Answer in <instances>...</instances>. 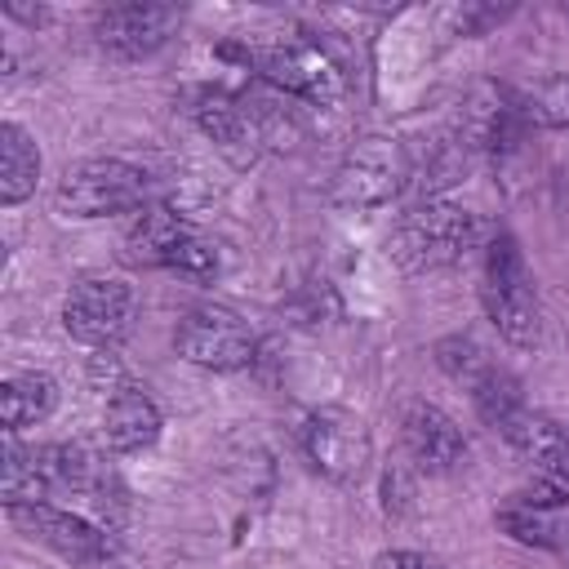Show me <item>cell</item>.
<instances>
[{
    "label": "cell",
    "instance_id": "14",
    "mask_svg": "<svg viewBox=\"0 0 569 569\" xmlns=\"http://www.w3.org/2000/svg\"><path fill=\"white\" fill-rule=\"evenodd\" d=\"M502 440L533 467V476H547V480L569 485V427L551 422L547 413L525 409L516 422L502 427Z\"/></svg>",
    "mask_w": 569,
    "mask_h": 569
},
{
    "label": "cell",
    "instance_id": "8",
    "mask_svg": "<svg viewBox=\"0 0 569 569\" xmlns=\"http://www.w3.org/2000/svg\"><path fill=\"white\" fill-rule=\"evenodd\" d=\"M302 453L307 462L333 480V485H347V480H360L365 462H369V427L351 413V409H338V405H325V409H311L302 418Z\"/></svg>",
    "mask_w": 569,
    "mask_h": 569
},
{
    "label": "cell",
    "instance_id": "2",
    "mask_svg": "<svg viewBox=\"0 0 569 569\" xmlns=\"http://www.w3.org/2000/svg\"><path fill=\"white\" fill-rule=\"evenodd\" d=\"M480 302L493 329L511 347H538L542 338V311L533 293V276L525 267V253L511 236H493L485 249V271H480Z\"/></svg>",
    "mask_w": 569,
    "mask_h": 569
},
{
    "label": "cell",
    "instance_id": "20",
    "mask_svg": "<svg viewBox=\"0 0 569 569\" xmlns=\"http://www.w3.org/2000/svg\"><path fill=\"white\" fill-rule=\"evenodd\" d=\"M471 405H476V413L493 427V431H502L507 422H516L529 405H525V396H520V382L507 373V369H498V365H489L476 382H471Z\"/></svg>",
    "mask_w": 569,
    "mask_h": 569
},
{
    "label": "cell",
    "instance_id": "19",
    "mask_svg": "<svg viewBox=\"0 0 569 569\" xmlns=\"http://www.w3.org/2000/svg\"><path fill=\"white\" fill-rule=\"evenodd\" d=\"M36 462H40V476L49 480V489H102V462L76 445V440H62V445H44L36 449Z\"/></svg>",
    "mask_w": 569,
    "mask_h": 569
},
{
    "label": "cell",
    "instance_id": "18",
    "mask_svg": "<svg viewBox=\"0 0 569 569\" xmlns=\"http://www.w3.org/2000/svg\"><path fill=\"white\" fill-rule=\"evenodd\" d=\"M40 178V151L22 124H0V200L22 204L36 191Z\"/></svg>",
    "mask_w": 569,
    "mask_h": 569
},
{
    "label": "cell",
    "instance_id": "23",
    "mask_svg": "<svg viewBox=\"0 0 569 569\" xmlns=\"http://www.w3.org/2000/svg\"><path fill=\"white\" fill-rule=\"evenodd\" d=\"M436 360H440V369L449 373V378H458V382H476L493 360H489V351L476 342V338H467V333H453V338H440L436 342Z\"/></svg>",
    "mask_w": 569,
    "mask_h": 569
},
{
    "label": "cell",
    "instance_id": "15",
    "mask_svg": "<svg viewBox=\"0 0 569 569\" xmlns=\"http://www.w3.org/2000/svg\"><path fill=\"white\" fill-rule=\"evenodd\" d=\"M191 236H196V227L178 209L142 204V213L133 218V227L124 236V249H129V262H138V267H169Z\"/></svg>",
    "mask_w": 569,
    "mask_h": 569
},
{
    "label": "cell",
    "instance_id": "24",
    "mask_svg": "<svg viewBox=\"0 0 569 569\" xmlns=\"http://www.w3.org/2000/svg\"><path fill=\"white\" fill-rule=\"evenodd\" d=\"M169 271H178V276H187V280H213L218 271H222V253H218V244L213 240H204L200 231L178 249V258L169 262Z\"/></svg>",
    "mask_w": 569,
    "mask_h": 569
},
{
    "label": "cell",
    "instance_id": "4",
    "mask_svg": "<svg viewBox=\"0 0 569 569\" xmlns=\"http://www.w3.org/2000/svg\"><path fill=\"white\" fill-rule=\"evenodd\" d=\"M405 182H409V151H405V142L387 138V133H369V138H360L342 156V164H338V173L329 182V200L338 209H378Z\"/></svg>",
    "mask_w": 569,
    "mask_h": 569
},
{
    "label": "cell",
    "instance_id": "7",
    "mask_svg": "<svg viewBox=\"0 0 569 569\" xmlns=\"http://www.w3.org/2000/svg\"><path fill=\"white\" fill-rule=\"evenodd\" d=\"M133 320V289L120 276H80L62 302V329L84 347H116Z\"/></svg>",
    "mask_w": 569,
    "mask_h": 569
},
{
    "label": "cell",
    "instance_id": "5",
    "mask_svg": "<svg viewBox=\"0 0 569 569\" xmlns=\"http://www.w3.org/2000/svg\"><path fill=\"white\" fill-rule=\"evenodd\" d=\"M262 80L307 107H338L347 98V71L342 62L311 44V40H280V44H267L253 53Z\"/></svg>",
    "mask_w": 569,
    "mask_h": 569
},
{
    "label": "cell",
    "instance_id": "21",
    "mask_svg": "<svg viewBox=\"0 0 569 569\" xmlns=\"http://www.w3.org/2000/svg\"><path fill=\"white\" fill-rule=\"evenodd\" d=\"M0 489H4V507H22V502H44L49 480L40 476L36 449H22L13 431H4V462H0Z\"/></svg>",
    "mask_w": 569,
    "mask_h": 569
},
{
    "label": "cell",
    "instance_id": "25",
    "mask_svg": "<svg viewBox=\"0 0 569 569\" xmlns=\"http://www.w3.org/2000/svg\"><path fill=\"white\" fill-rule=\"evenodd\" d=\"M373 569H440V560H431L422 551H382L373 560Z\"/></svg>",
    "mask_w": 569,
    "mask_h": 569
},
{
    "label": "cell",
    "instance_id": "3",
    "mask_svg": "<svg viewBox=\"0 0 569 569\" xmlns=\"http://www.w3.org/2000/svg\"><path fill=\"white\" fill-rule=\"evenodd\" d=\"M147 191H151V182L138 164L116 160V156H93V160L71 164L58 178L53 204L67 218H107V213L138 209L147 200Z\"/></svg>",
    "mask_w": 569,
    "mask_h": 569
},
{
    "label": "cell",
    "instance_id": "1",
    "mask_svg": "<svg viewBox=\"0 0 569 569\" xmlns=\"http://www.w3.org/2000/svg\"><path fill=\"white\" fill-rule=\"evenodd\" d=\"M485 236V222L471 213V209H458V204H445V200H427L418 209H409L387 249H391V262L409 276H422V271H440V267H453L467 249H476Z\"/></svg>",
    "mask_w": 569,
    "mask_h": 569
},
{
    "label": "cell",
    "instance_id": "17",
    "mask_svg": "<svg viewBox=\"0 0 569 569\" xmlns=\"http://www.w3.org/2000/svg\"><path fill=\"white\" fill-rule=\"evenodd\" d=\"M58 405V382L49 373H9L0 382V418H4V431H18V427H36L53 413Z\"/></svg>",
    "mask_w": 569,
    "mask_h": 569
},
{
    "label": "cell",
    "instance_id": "10",
    "mask_svg": "<svg viewBox=\"0 0 569 569\" xmlns=\"http://www.w3.org/2000/svg\"><path fill=\"white\" fill-rule=\"evenodd\" d=\"M9 520H13L27 538L44 542L49 551H58V556L71 560V565H98V560L111 556V538H107L98 525H89V520L62 511V507H53V502H22V507H9Z\"/></svg>",
    "mask_w": 569,
    "mask_h": 569
},
{
    "label": "cell",
    "instance_id": "16",
    "mask_svg": "<svg viewBox=\"0 0 569 569\" xmlns=\"http://www.w3.org/2000/svg\"><path fill=\"white\" fill-rule=\"evenodd\" d=\"M498 525L529 547H547V551H569V516L565 507H538L520 493H511V502L498 511Z\"/></svg>",
    "mask_w": 569,
    "mask_h": 569
},
{
    "label": "cell",
    "instance_id": "12",
    "mask_svg": "<svg viewBox=\"0 0 569 569\" xmlns=\"http://www.w3.org/2000/svg\"><path fill=\"white\" fill-rule=\"evenodd\" d=\"M400 440H405V453L413 458L418 471H431V476H449L467 462V436L462 427L427 405V400H409L400 409Z\"/></svg>",
    "mask_w": 569,
    "mask_h": 569
},
{
    "label": "cell",
    "instance_id": "22",
    "mask_svg": "<svg viewBox=\"0 0 569 569\" xmlns=\"http://www.w3.org/2000/svg\"><path fill=\"white\" fill-rule=\"evenodd\" d=\"M520 120L538 124V129H569V76H547L538 84H529L525 93H516Z\"/></svg>",
    "mask_w": 569,
    "mask_h": 569
},
{
    "label": "cell",
    "instance_id": "9",
    "mask_svg": "<svg viewBox=\"0 0 569 569\" xmlns=\"http://www.w3.org/2000/svg\"><path fill=\"white\" fill-rule=\"evenodd\" d=\"M191 116H196L200 133L222 151V160H227L231 169L258 164L262 142H267V129H262L258 107L231 98L227 89H200L196 102H191Z\"/></svg>",
    "mask_w": 569,
    "mask_h": 569
},
{
    "label": "cell",
    "instance_id": "11",
    "mask_svg": "<svg viewBox=\"0 0 569 569\" xmlns=\"http://www.w3.org/2000/svg\"><path fill=\"white\" fill-rule=\"evenodd\" d=\"M182 27L178 4H111L98 13V44L111 58H151Z\"/></svg>",
    "mask_w": 569,
    "mask_h": 569
},
{
    "label": "cell",
    "instance_id": "6",
    "mask_svg": "<svg viewBox=\"0 0 569 569\" xmlns=\"http://www.w3.org/2000/svg\"><path fill=\"white\" fill-rule=\"evenodd\" d=\"M173 347L182 360L213 369V373L244 369L258 356V338L249 333V325L231 307H218V302H200V307L182 311V320L173 329Z\"/></svg>",
    "mask_w": 569,
    "mask_h": 569
},
{
    "label": "cell",
    "instance_id": "13",
    "mask_svg": "<svg viewBox=\"0 0 569 569\" xmlns=\"http://www.w3.org/2000/svg\"><path fill=\"white\" fill-rule=\"evenodd\" d=\"M156 440H160V409H156V400L142 387H133V382L116 387L107 409H102V445L111 453H142Z\"/></svg>",
    "mask_w": 569,
    "mask_h": 569
}]
</instances>
